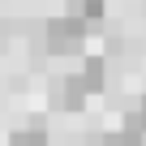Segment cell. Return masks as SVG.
Masks as SVG:
<instances>
[{
  "mask_svg": "<svg viewBox=\"0 0 146 146\" xmlns=\"http://www.w3.org/2000/svg\"><path fill=\"white\" fill-rule=\"evenodd\" d=\"M43 43L52 56H82L86 43H90V22L78 17V13H60L43 26Z\"/></svg>",
  "mask_w": 146,
  "mask_h": 146,
  "instance_id": "6da1fadb",
  "label": "cell"
},
{
  "mask_svg": "<svg viewBox=\"0 0 146 146\" xmlns=\"http://www.w3.org/2000/svg\"><path fill=\"white\" fill-rule=\"evenodd\" d=\"M86 99H90V90H86V82H82V73H64V78L52 82V103H56L60 112H78Z\"/></svg>",
  "mask_w": 146,
  "mask_h": 146,
  "instance_id": "7a4b0ae2",
  "label": "cell"
},
{
  "mask_svg": "<svg viewBox=\"0 0 146 146\" xmlns=\"http://www.w3.org/2000/svg\"><path fill=\"white\" fill-rule=\"evenodd\" d=\"M78 73H82L86 90H90V95H99V90H103V82H108V60H103V56H86Z\"/></svg>",
  "mask_w": 146,
  "mask_h": 146,
  "instance_id": "3957f363",
  "label": "cell"
},
{
  "mask_svg": "<svg viewBox=\"0 0 146 146\" xmlns=\"http://www.w3.org/2000/svg\"><path fill=\"white\" fill-rule=\"evenodd\" d=\"M9 146H47V129L35 120V125H22L9 133Z\"/></svg>",
  "mask_w": 146,
  "mask_h": 146,
  "instance_id": "277c9868",
  "label": "cell"
},
{
  "mask_svg": "<svg viewBox=\"0 0 146 146\" xmlns=\"http://www.w3.org/2000/svg\"><path fill=\"white\" fill-rule=\"evenodd\" d=\"M69 13H78V17H86V22L95 26V22H103L108 5H103V0H73V9H69Z\"/></svg>",
  "mask_w": 146,
  "mask_h": 146,
  "instance_id": "5b68a950",
  "label": "cell"
},
{
  "mask_svg": "<svg viewBox=\"0 0 146 146\" xmlns=\"http://www.w3.org/2000/svg\"><path fill=\"white\" fill-rule=\"evenodd\" d=\"M99 146H142V133L133 129V125H125V129H116V133H108Z\"/></svg>",
  "mask_w": 146,
  "mask_h": 146,
  "instance_id": "8992f818",
  "label": "cell"
},
{
  "mask_svg": "<svg viewBox=\"0 0 146 146\" xmlns=\"http://www.w3.org/2000/svg\"><path fill=\"white\" fill-rule=\"evenodd\" d=\"M137 133H146V95H142V103H137V112H133V120H129Z\"/></svg>",
  "mask_w": 146,
  "mask_h": 146,
  "instance_id": "52a82bcc",
  "label": "cell"
}]
</instances>
